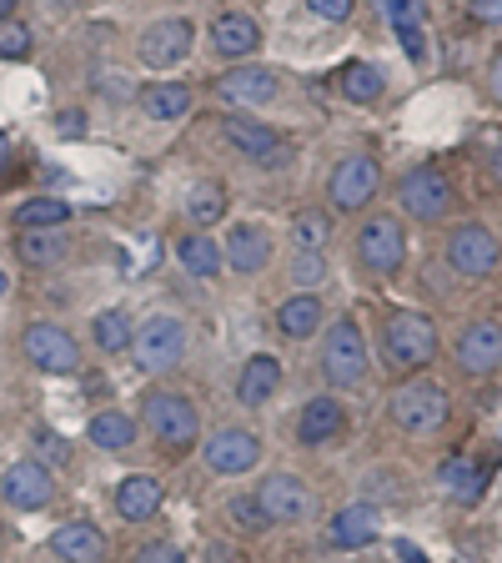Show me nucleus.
Returning <instances> with one entry per match:
<instances>
[{
  "instance_id": "48",
  "label": "nucleus",
  "mask_w": 502,
  "mask_h": 563,
  "mask_svg": "<svg viewBox=\"0 0 502 563\" xmlns=\"http://www.w3.org/2000/svg\"><path fill=\"white\" fill-rule=\"evenodd\" d=\"M41 5H46V11H70L76 0H41Z\"/></svg>"
},
{
  "instance_id": "26",
  "label": "nucleus",
  "mask_w": 502,
  "mask_h": 563,
  "mask_svg": "<svg viewBox=\"0 0 502 563\" xmlns=\"http://www.w3.org/2000/svg\"><path fill=\"white\" fill-rule=\"evenodd\" d=\"M437 483H443V493L453 498V504H478L482 498V483H488V468H482L478 457H447L443 468H437Z\"/></svg>"
},
{
  "instance_id": "30",
  "label": "nucleus",
  "mask_w": 502,
  "mask_h": 563,
  "mask_svg": "<svg viewBox=\"0 0 502 563\" xmlns=\"http://www.w3.org/2000/svg\"><path fill=\"white\" fill-rule=\"evenodd\" d=\"M91 338H96V347L101 352H126L131 338H136V322H131L126 307H105V312H96Z\"/></svg>"
},
{
  "instance_id": "50",
  "label": "nucleus",
  "mask_w": 502,
  "mask_h": 563,
  "mask_svg": "<svg viewBox=\"0 0 502 563\" xmlns=\"http://www.w3.org/2000/svg\"><path fill=\"white\" fill-rule=\"evenodd\" d=\"M0 292H5V272H0Z\"/></svg>"
},
{
  "instance_id": "14",
  "label": "nucleus",
  "mask_w": 502,
  "mask_h": 563,
  "mask_svg": "<svg viewBox=\"0 0 502 563\" xmlns=\"http://www.w3.org/2000/svg\"><path fill=\"white\" fill-rule=\"evenodd\" d=\"M261 504V514H267V523H306L316 508L312 488H306L302 478H292V473H271V478H261V488L252 493Z\"/></svg>"
},
{
  "instance_id": "4",
  "label": "nucleus",
  "mask_w": 502,
  "mask_h": 563,
  "mask_svg": "<svg viewBox=\"0 0 502 563\" xmlns=\"http://www.w3.org/2000/svg\"><path fill=\"white\" fill-rule=\"evenodd\" d=\"M453 181H447L437 166H412V172H402V181H398V207L408 211L412 222H422V227H433V222H443L447 211H453Z\"/></svg>"
},
{
  "instance_id": "5",
  "label": "nucleus",
  "mask_w": 502,
  "mask_h": 563,
  "mask_svg": "<svg viewBox=\"0 0 502 563\" xmlns=\"http://www.w3.org/2000/svg\"><path fill=\"white\" fill-rule=\"evenodd\" d=\"M322 377L332 387H357L367 377V342L352 317H342L322 332Z\"/></svg>"
},
{
  "instance_id": "16",
  "label": "nucleus",
  "mask_w": 502,
  "mask_h": 563,
  "mask_svg": "<svg viewBox=\"0 0 502 563\" xmlns=\"http://www.w3.org/2000/svg\"><path fill=\"white\" fill-rule=\"evenodd\" d=\"M457 367L468 377H488L502 367V322H492V317H482V322H472L462 338H457Z\"/></svg>"
},
{
  "instance_id": "10",
  "label": "nucleus",
  "mask_w": 502,
  "mask_h": 563,
  "mask_svg": "<svg viewBox=\"0 0 502 563\" xmlns=\"http://www.w3.org/2000/svg\"><path fill=\"white\" fill-rule=\"evenodd\" d=\"M443 252H447V267L462 272V277H488V272L498 267V257H502L498 236H492L482 222L453 227V232H447V242H443Z\"/></svg>"
},
{
  "instance_id": "29",
  "label": "nucleus",
  "mask_w": 502,
  "mask_h": 563,
  "mask_svg": "<svg viewBox=\"0 0 502 563\" xmlns=\"http://www.w3.org/2000/svg\"><path fill=\"white\" fill-rule=\"evenodd\" d=\"M70 222V201L60 197H31L15 207V227L21 232H51V227H66Z\"/></svg>"
},
{
  "instance_id": "17",
  "label": "nucleus",
  "mask_w": 502,
  "mask_h": 563,
  "mask_svg": "<svg viewBox=\"0 0 502 563\" xmlns=\"http://www.w3.org/2000/svg\"><path fill=\"white\" fill-rule=\"evenodd\" d=\"M216 96L226 106H271L281 96V76L271 66H236L216 81Z\"/></svg>"
},
{
  "instance_id": "43",
  "label": "nucleus",
  "mask_w": 502,
  "mask_h": 563,
  "mask_svg": "<svg viewBox=\"0 0 502 563\" xmlns=\"http://www.w3.org/2000/svg\"><path fill=\"white\" fill-rule=\"evenodd\" d=\"M488 91H492V101H502V56H492V66H488Z\"/></svg>"
},
{
  "instance_id": "40",
  "label": "nucleus",
  "mask_w": 502,
  "mask_h": 563,
  "mask_svg": "<svg viewBox=\"0 0 502 563\" xmlns=\"http://www.w3.org/2000/svg\"><path fill=\"white\" fill-rule=\"evenodd\" d=\"M35 463H66V438H56L51 428H35Z\"/></svg>"
},
{
  "instance_id": "33",
  "label": "nucleus",
  "mask_w": 502,
  "mask_h": 563,
  "mask_svg": "<svg viewBox=\"0 0 502 563\" xmlns=\"http://www.w3.org/2000/svg\"><path fill=\"white\" fill-rule=\"evenodd\" d=\"M222 211H226V187L222 181H197L187 197V217L197 227H211V222H222Z\"/></svg>"
},
{
  "instance_id": "15",
  "label": "nucleus",
  "mask_w": 502,
  "mask_h": 563,
  "mask_svg": "<svg viewBox=\"0 0 502 563\" xmlns=\"http://www.w3.org/2000/svg\"><path fill=\"white\" fill-rule=\"evenodd\" d=\"M0 493H5V504H11V508H21V514H35V508H46L51 498H56V483H51L46 463L21 457L15 468H5V483H0Z\"/></svg>"
},
{
  "instance_id": "51",
  "label": "nucleus",
  "mask_w": 502,
  "mask_h": 563,
  "mask_svg": "<svg viewBox=\"0 0 502 563\" xmlns=\"http://www.w3.org/2000/svg\"><path fill=\"white\" fill-rule=\"evenodd\" d=\"M498 172H502V146H498Z\"/></svg>"
},
{
  "instance_id": "37",
  "label": "nucleus",
  "mask_w": 502,
  "mask_h": 563,
  "mask_svg": "<svg viewBox=\"0 0 502 563\" xmlns=\"http://www.w3.org/2000/svg\"><path fill=\"white\" fill-rule=\"evenodd\" d=\"M322 277H327V262H322V252H297L292 267H287V282H297V292H312V287H322Z\"/></svg>"
},
{
  "instance_id": "19",
  "label": "nucleus",
  "mask_w": 502,
  "mask_h": 563,
  "mask_svg": "<svg viewBox=\"0 0 502 563\" xmlns=\"http://www.w3.org/2000/svg\"><path fill=\"white\" fill-rule=\"evenodd\" d=\"M257 46H261V25L252 21V15L226 11V15L211 21V51H216L222 60H246Z\"/></svg>"
},
{
  "instance_id": "24",
  "label": "nucleus",
  "mask_w": 502,
  "mask_h": 563,
  "mask_svg": "<svg viewBox=\"0 0 502 563\" xmlns=\"http://www.w3.org/2000/svg\"><path fill=\"white\" fill-rule=\"evenodd\" d=\"M277 387H281V363L271 352H257V357H246L242 377H236V402L242 408H261Z\"/></svg>"
},
{
  "instance_id": "3",
  "label": "nucleus",
  "mask_w": 502,
  "mask_h": 563,
  "mask_svg": "<svg viewBox=\"0 0 502 563\" xmlns=\"http://www.w3.org/2000/svg\"><path fill=\"white\" fill-rule=\"evenodd\" d=\"M131 352H136L141 373H171L181 357H187V322L171 312H156L141 322V332L131 338Z\"/></svg>"
},
{
  "instance_id": "25",
  "label": "nucleus",
  "mask_w": 502,
  "mask_h": 563,
  "mask_svg": "<svg viewBox=\"0 0 502 563\" xmlns=\"http://www.w3.org/2000/svg\"><path fill=\"white\" fill-rule=\"evenodd\" d=\"M322 322H327V312H322V302H316L312 292H297L287 297V302L277 307V332L287 342H306L322 332Z\"/></svg>"
},
{
  "instance_id": "32",
  "label": "nucleus",
  "mask_w": 502,
  "mask_h": 563,
  "mask_svg": "<svg viewBox=\"0 0 502 563\" xmlns=\"http://www.w3.org/2000/svg\"><path fill=\"white\" fill-rule=\"evenodd\" d=\"M15 252H21L25 267H56V262L66 257V236H60L56 227H51V232H21Z\"/></svg>"
},
{
  "instance_id": "42",
  "label": "nucleus",
  "mask_w": 502,
  "mask_h": 563,
  "mask_svg": "<svg viewBox=\"0 0 502 563\" xmlns=\"http://www.w3.org/2000/svg\"><path fill=\"white\" fill-rule=\"evenodd\" d=\"M398 41H402V51H408V60H417V66L427 60V31H402Z\"/></svg>"
},
{
  "instance_id": "18",
  "label": "nucleus",
  "mask_w": 502,
  "mask_h": 563,
  "mask_svg": "<svg viewBox=\"0 0 502 563\" xmlns=\"http://www.w3.org/2000/svg\"><path fill=\"white\" fill-rule=\"evenodd\" d=\"M382 539V508L372 504H347L332 514L327 523V543L332 549H367V543Z\"/></svg>"
},
{
  "instance_id": "36",
  "label": "nucleus",
  "mask_w": 502,
  "mask_h": 563,
  "mask_svg": "<svg viewBox=\"0 0 502 563\" xmlns=\"http://www.w3.org/2000/svg\"><path fill=\"white\" fill-rule=\"evenodd\" d=\"M387 15V25L392 31H422V21H427V0H377Z\"/></svg>"
},
{
  "instance_id": "27",
  "label": "nucleus",
  "mask_w": 502,
  "mask_h": 563,
  "mask_svg": "<svg viewBox=\"0 0 502 563\" xmlns=\"http://www.w3.org/2000/svg\"><path fill=\"white\" fill-rule=\"evenodd\" d=\"M176 262H181V272L211 282L216 272H222V242H211L207 232H187L181 242H176Z\"/></svg>"
},
{
  "instance_id": "49",
  "label": "nucleus",
  "mask_w": 502,
  "mask_h": 563,
  "mask_svg": "<svg viewBox=\"0 0 502 563\" xmlns=\"http://www.w3.org/2000/svg\"><path fill=\"white\" fill-rule=\"evenodd\" d=\"M11 11H15V0H0V21H11Z\"/></svg>"
},
{
  "instance_id": "13",
  "label": "nucleus",
  "mask_w": 502,
  "mask_h": 563,
  "mask_svg": "<svg viewBox=\"0 0 502 563\" xmlns=\"http://www.w3.org/2000/svg\"><path fill=\"white\" fill-rule=\"evenodd\" d=\"M201 453H207V468L216 473V478H236V473L257 468L261 438L252 433V428H216V433L201 443Z\"/></svg>"
},
{
  "instance_id": "39",
  "label": "nucleus",
  "mask_w": 502,
  "mask_h": 563,
  "mask_svg": "<svg viewBox=\"0 0 502 563\" xmlns=\"http://www.w3.org/2000/svg\"><path fill=\"white\" fill-rule=\"evenodd\" d=\"M232 523L242 528V533H261V528H271L257 498H236V504H232Z\"/></svg>"
},
{
  "instance_id": "11",
  "label": "nucleus",
  "mask_w": 502,
  "mask_h": 563,
  "mask_svg": "<svg viewBox=\"0 0 502 563\" xmlns=\"http://www.w3.org/2000/svg\"><path fill=\"white\" fill-rule=\"evenodd\" d=\"M222 141L236 156H246L252 166H281L292 156V146H287L267 121H252V117H222Z\"/></svg>"
},
{
  "instance_id": "34",
  "label": "nucleus",
  "mask_w": 502,
  "mask_h": 563,
  "mask_svg": "<svg viewBox=\"0 0 502 563\" xmlns=\"http://www.w3.org/2000/svg\"><path fill=\"white\" fill-rule=\"evenodd\" d=\"M91 443L121 453V448L136 443V422H131L126 412H101V418H91Z\"/></svg>"
},
{
  "instance_id": "9",
  "label": "nucleus",
  "mask_w": 502,
  "mask_h": 563,
  "mask_svg": "<svg viewBox=\"0 0 502 563\" xmlns=\"http://www.w3.org/2000/svg\"><path fill=\"white\" fill-rule=\"evenodd\" d=\"M191 41H197V25H191L187 15H166V21H152L146 31H141L136 56H141V66L171 70L191 56Z\"/></svg>"
},
{
  "instance_id": "21",
  "label": "nucleus",
  "mask_w": 502,
  "mask_h": 563,
  "mask_svg": "<svg viewBox=\"0 0 502 563\" xmlns=\"http://www.w3.org/2000/svg\"><path fill=\"white\" fill-rule=\"evenodd\" d=\"M51 553H56L60 563H105V533L96 523H60L56 533H51Z\"/></svg>"
},
{
  "instance_id": "23",
  "label": "nucleus",
  "mask_w": 502,
  "mask_h": 563,
  "mask_svg": "<svg viewBox=\"0 0 502 563\" xmlns=\"http://www.w3.org/2000/svg\"><path fill=\"white\" fill-rule=\"evenodd\" d=\"M161 483L152 478V473H131V478L116 483V514L126 518V523H146V518L161 514Z\"/></svg>"
},
{
  "instance_id": "12",
  "label": "nucleus",
  "mask_w": 502,
  "mask_h": 563,
  "mask_svg": "<svg viewBox=\"0 0 502 563\" xmlns=\"http://www.w3.org/2000/svg\"><path fill=\"white\" fill-rule=\"evenodd\" d=\"M21 352L41 373H76L81 367V347H76V338L60 322H31L21 332Z\"/></svg>"
},
{
  "instance_id": "47",
  "label": "nucleus",
  "mask_w": 502,
  "mask_h": 563,
  "mask_svg": "<svg viewBox=\"0 0 502 563\" xmlns=\"http://www.w3.org/2000/svg\"><path fill=\"white\" fill-rule=\"evenodd\" d=\"M5 166H11V141L0 136V176H5Z\"/></svg>"
},
{
  "instance_id": "22",
  "label": "nucleus",
  "mask_w": 502,
  "mask_h": 563,
  "mask_svg": "<svg viewBox=\"0 0 502 563\" xmlns=\"http://www.w3.org/2000/svg\"><path fill=\"white\" fill-rule=\"evenodd\" d=\"M226 262H232L242 277H257V272L271 262V232L261 222L232 227V236H226Z\"/></svg>"
},
{
  "instance_id": "8",
  "label": "nucleus",
  "mask_w": 502,
  "mask_h": 563,
  "mask_svg": "<svg viewBox=\"0 0 502 563\" xmlns=\"http://www.w3.org/2000/svg\"><path fill=\"white\" fill-rule=\"evenodd\" d=\"M357 262H362L372 277H398L402 262H408V232L392 217H372L357 232Z\"/></svg>"
},
{
  "instance_id": "41",
  "label": "nucleus",
  "mask_w": 502,
  "mask_h": 563,
  "mask_svg": "<svg viewBox=\"0 0 502 563\" xmlns=\"http://www.w3.org/2000/svg\"><path fill=\"white\" fill-rule=\"evenodd\" d=\"M352 5H357V0H306V11H312L316 21H332V25L347 21Z\"/></svg>"
},
{
  "instance_id": "1",
  "label": "nucleus",
  "mask_w": 502,
  "mask_h": 563,
  "mask_svg": "<svg viewBox=\"0 0 502 563\" xmlns=\"http://www.w3.org/2000/svg\"><path fill=\"white\" fill-rule=\"evenodd\" d=\"M141 422L152 428V438L166 453H191L201 438V412L187 393H171V387H152L141 398Z\"/></svg>"
},
{
  "instance_id": "46",
  "label": "nucleus",
  "mask_w": 502,
  "mask_h": 563,
  "mask_svg": "<svg viewBox=\"0 0 502 563\" xmlns=\"http://www.w3.org/2000/svg\"><path fill=\"white\" fill-rule=\"evenodd\" d=\"M56 131H66V136H81V111H66V117L56 121Z\"/></svg>"
},
{
  "instance_id": "35",
  "label": "nucleus",
  "mask_w": 502,
  "mask_h": 563,
  "mask_svg": "<svg viewBox=\"0 0 502 563\" xmlns=\"http://www.w3.org/2000/svg\"><path fill=\"white\" fill-rule=\"evenodd\" d=\"M332 236V222L322 217V211H302V217H292V242L297 252H322Z\"/></svg>"
},
{
  "instance_id": "38",
  "label": "nucleus",
  "mask_w": 502,
  "mask_h": 563,
  "mask_svg": "<svg viewBox=\"0 0 502 563\" xmlns=\"http://www.w3.org/2000/svg\"><path fill=\"white\" fill-rule=\"evenodd\" d=\"M31 56V31L15 21H0V60H25Z\"/></svg>"
},
{
  "instance_id": "6",
  "label": "nucleus",
  "mask_w": 502,
  "mask_h": 563,
  "mask_svg": "<svg viewBox=\"0 0 502 563\" xmlns=\"http://www.w3.org/2000/svg\"><path fill=\"white\" fill-rule=\"evenodd\" d=\"M387 412H392V422H398V428H408V433H437L453 408H447L443 387L427 383V377H417V383H402L398 393H392Z\"/></svg>"
},
{
  "instance_id": "45",
  "label": "nucleus",
  "mask_w": 502,
  "mask_h": 563,
  "mask_svg": "<svg viewBox=\"0 0 502 563\" xmlns=\"http://www.w3.org/2000/svg\"><path fill=\"white\" fill-rule=\"evenodd\" d=\"M398 559H402V563H433V559H427V553L417 549V543H408V539L398 543Z\"/></svg>"
},
{
  "instance_id": "31",
  "label": "nucleus",
  "mask_w": 502,
  "mask_h": 563,
  "mask_svg": "<svg viewBox=\"0 0 502 563\" xmlns=\"http://www.w3.org/2000/svg\"><path fill=\"white\" fill-rule=\"evenodd\" d=\"M337 91L347 96V101H357V106L377 101V96H382V70H377L372 60H352V66H342Z\"/></svg>"
},
{
  "instance_id": "44",
  "label": "nucleus",
  "mask_w": 502,
  "mask_h": 563,
  "mask_svg": "<svg viewBox=\"0 0 502 563\" xmlns=\"http://www.w3.org/2000/svg\"><path fill=\"white\" fill-rule=\"evenodd\" d=\"M136 563H176V549H166V543H156V549H146Z\"/></svg>"
},
{
  "instance_id": "7",
  "label": "nucleus",
  "mask_w": 502,
  "mask_h": 563,
  "mask_svg": "<svg viewBox=\"0 0 502 563\" xmlns=\"http://www.w3.org/2000/svg\"><path fill=\"white\" fill-rule=\"evenodd\" d=\"M377 187H382V166H377V156L352 152V156H342V162L332 166L327 201H332V211H362L367 201L377 197Z\"/></svg>"
},
{
  "instance_id": "28",
  "label": "nucleus",
  "mask_w": 502,
  "mask_h": 563,
  "mask_svg": "<svg viewBox=\"0 0 502 563\" xmlns=\"http://www.w3.org/2000/svg\"><path fill=\"white\" fill-rule=\"evenodd\" d=\"M141 111L152 121H181L191 111V86L187 81H156L141 91Z\"/></svg>"
},
{
  "instance_id": "2",
  "label": "nucleus",
  "mask_w": 502,
  "mask_h": 563,
  "mask_svg": "<svg viewBox=\"0 0 502 563\" xmlns=\"http://www.w3.org/2000/svg\"><path fill=\"white\" fill-rule=\"evenodd\" d=\"M382 352H387V363H392V367L417 373V367H427L437 357V322L427 312H412V307L387 312Z\"/></svg>"
},
{
  "instance_id": "20",
  "label": "nucleus",
  "mask_w": 502,
  "mask_h": 563,
  "mask_svg": "<svg viewBox=\"0 0 502 563\" xmlns=\"http://www.w3.org/2000/svg\"><path fill=\"white\" fill-rule=\"evenodd\" d=\"M342 428H347L342 402L332 398V393H322V398H312L302 408V418H297V443H302V448H322V443H332V438H342Z\"/></svg>"
}]
</instances>
